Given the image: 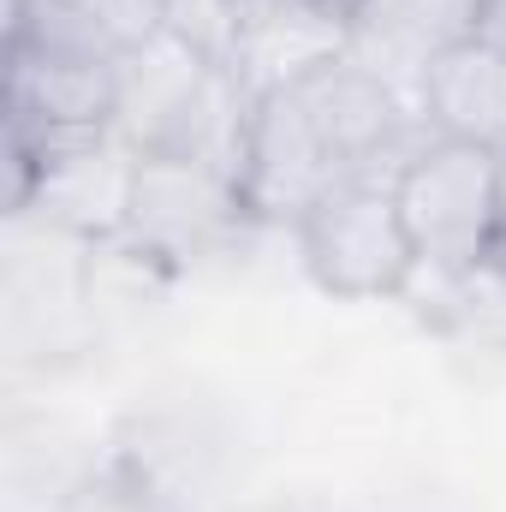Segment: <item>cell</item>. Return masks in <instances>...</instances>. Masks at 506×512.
<instances>
[{
	"label": "cell",
	"instance_id": "obj_1",
	"mask_svg": "<svg viewBox=\"0 0 506 512\" xmlns=\"http://www.w3.org/2000/svg\"><path fill=\"white\" fill-rule=\"evenodd\" d=\"M417 108L399 102L393 78L364 66L358 54L328 60L251 108V143H245V203L262 227H298L322 197L340 185L393 179L381 161L405 167L429 137L411 143Z\"/></svg>",
	"mask_w": 506,
	"mask_h": 512
},
{
	"label": "cell",
	"instance_id": "obj_2",
	"mask_svg": "<svg viewBox=\"0 0 506 512\" xmlns=\"http://www.w3.org/2000/svg\"><path fill=\"white\" fill-rule=\"evenodd\" d=\"M256 96L239 84L233 66H215L173 42L167 30L137 48L120 78V120L143 155H179V161H209L245 185V143H251Z\"/></svg>",
	"mask_w": 506,
	"mask_h": 512
},
{
	"label": "cell",
	"instance_id": "obj_3",
	"mask_svg": "<svg viewBox=\"0 0 506 512\" xmlns=\"http://www.w3.org/2000/svg\"><path fill=\"white\" fill-rule=\"evenodd\" d=\"M393 197L417 245V274H453L501 239V155L459 137H429L399 173Z\"/></svg>",
	"mask_w": 506,
	"mask_h": 512
},
{
	"label": "cell",
	"instance_id": "obj_4",
	"mask_svg": "<svg viewBox=\"0 0 506 512\" xmlns=\"http://www.w3.org/2000/svg\"><path fill=\"white\" fill-rule=\"evenodd\" d=\"M251 227H262L245 203V185L209 161L179 155H143L137 191H131L126 245L143 268L179 274L209 256H227Z\"/></svg>",
	"mask_w": 506,
	"mask_h": 512
},
{
	"label": "cell",
	"instance_id": "obj_5",
	"mask_svg": "<svg viewBox=\"0 0 506 512\" xmlns=\"http://www.w3.org/2000/svg\"><path fill=\"white\" fill-rule=\"evenodd\" d=\"M292 233L310 280L334 298H399L417 280V245L405 233L393 179L340 185Z\"/></svg>",
	"mask_w": 506,
	"mask_h": 512
},
{
	"label": "cell",
	"instance_id": "obj_6",
	"mask_svg": "<svg viewBox=\"0 0 506 512\" xmlns=\"http://www.w3.org/2000/svg\"><path fill=\"white\" fill-rule=\"evenodd\" d=\"M137 161H143V149L120 126L90 131V137H66V143L42 149L24 167V179L6 185V209L36 215L48 233L84 239V245L126 239Z\"/></svg>",
	"mask_w": 506,
	"mask_h": 512
},
{
	"label": "cell",
	"instance_id": "obj_7",
	"mask_svg": "<svg viewBox=\"0 0 506 512\" xmlns=\"http://www.w3.org/2000/svg\"><path fill=\"white\" fill-rule=\"evenodd\" d=\"M364 0H239L233 72L251 96H268L358 48Z\"/></svg>",
	"mask_w": 506,
	"mask_h": 512
},
{
	"label": "cell",
	"instance_id": "obj_8",
	"mask_svg": "<svg viewBox=\"0 0 506 512\" xmlns=\"http://www.w3.org/2000/svg\"><path fill=\"white\" fill-rule=\"evenodd\" d=\"M417 114L435 137L506 155V54L477 36L441 42L417 72Z\"/></svg>",
	"mask_w": 506,
	"mask_h": 512
},
{
	"label": "cell",
	"instance_id": "obj_9",
	"mask_svg": "<svg viewBox=\"0 0 506 512\" xmlns=\"http://www.w3.org/2000/svg\"><path fill=\"white\" fill-rule=\"evenodd\" d=\"M417 316L453 346L506 358V245L501 239L477 262L453 268V274H429V292H423Z\"/></svg>",
	"mask_w": 506,
	"mask_h": 512
},
{
	"label": "cell",
	"instance_id": "obj_10",
	"mask_svg": "<svg viewBox=\"0 0 506 512\" xmlns=\"http://www.w3.org/2000/svg\"><path fill=\"white\" fill-rule=\"evenodd\" d=\"M60 512H191L185 495H173L137 453H108L96 465H84V477L72 483V495Z\"/></svg>",
	"mask_w": 506,
	"mask_h": 512
},
{
	"label": "cell",
	"instance_id": "obj_11",
	"mask_svg": "<svg viewBox=\"0 0 506 512\" xmlns=\"http://www.w3.org/2000/svg\"><path fill=\"white\" fill-rule=\"evenodd\" d=\"M161 24L173 42H185L191 54L233 66V24H239V0H161Z\"/></svg>",
	"mask_w": 506,
	"mask_h": 512
},
{
	"label": "cell",
	"instance_id": "obj_12",
	"mask_svg": "<svg viewBox=\"0 0 506 512\" xmlns=\"http://www.w3.org/2000/svg\"><path fill=\"white\" fill-rule=\"evenodd\" d=\"M72 12H84L114 48H126V54H137V48H149L167 24H161V0H66Z\"/></svg>",
	"mask_w": 506,
	"mask_h": 512
},
{
	"label": "cell",
	"instance_id": "obj_13",
	"mask_svg": "<svg viewBox=\"0 0 506 512\" xmlns=\"http://www.w3.org/2000/svg\"><path fill=\"white\" fill-rule=\"evenodd\" d=\"M465 36H477V42H489V48L506 54V0H471Z\"/></svg>",
	"mask_w": 506,
	"mask_h": 512
},
{
	"label": "cell",
	"instance_id": "obj_14",
	"mask_svg": "<svg viewBox=\"0 0 506 512\" xmlns=\"http://www.w3.org/2000/svg\"><path fill=\"white\" fill-rule=\"evenodd\" d=\"M239 512H340V507L322 501V495H268V501H251Z\"/></svg>",
	"mask_w": 506,
	"mask_h": 512
},
{
	"label": "cell",
	"instance_id": "obj_15",
	"mask_svg": "<svg viewBox=\"0 0 506 512\" xmlns=\"http://www.w3.org/2000/svg\"><path fill=\"white\" fill-rule=\"evenodd\" d=\"M501 245H506V155H501Z\"/></svg>",
	"mask_w": 506,
	"mask_h": 512
}]
</instances>
